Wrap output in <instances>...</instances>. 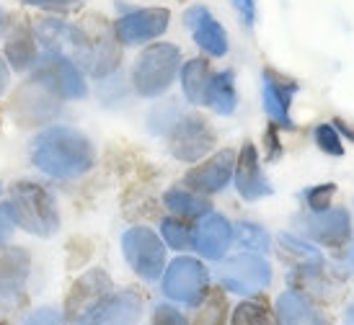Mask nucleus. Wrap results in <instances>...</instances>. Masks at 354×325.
Wrapping results in <instances>:
<instances>
[{
  "mask_svg": "<svg viewBox=\"0 0 354 325\" xmlns=\"http://www.w3.org/2000/svg\"><path fill=\"white\" fill-rule=\"evenodd\" d=\"M217 145L212 124L199 114H181L178 121L168 129V150L181 163H197L207 158Z\"/></svg>",
  "mask_w": 354,
  "mask_h": 325,
  "instance_id": "7",
  "label": "nucleus"
},
{
  "mask_svg": "<svg viewBox=\"0 0 354 325\" xmlns=\"http://www.w3.org/2000/svg\"><path fill=\"white\" fill-rule=\"evenodd\" d=\"M150 325H189L184 313L174 305H158L153 317H150Z\"/></svg>",
  "mask_w": 354,
  "mask_h": 325,
  "instance_id": "37",
  "label": "nucleus"
},
{
  "mask_svg": "<svg viewBox=\"0 0 354 325\" xmlns=\"http://www.w3.org/2000/svg\"><path fill=\"white\" fill-rule=\"evenodd\" d=\"M184 23L192 31V39L197 41V47L207 52L209 57H223L227 55V37L223 23L209 13L205 6H192L184 10Z\"/></svg>",
  "mask_w": 354,
  "mask_h": 325,
  "instance_id": "19",
  "label": "nucleus"
},
{
  "mask_svg": "<svg viewBox=\"0 0 354 325\" xmlns=\"http://www.w3.org/2000/svg\"><path fill=\"white\" fill-rule=\"evenodd\" d=\"M29 158L34 168L57 181L86 176L96 163V148L73 127H47L31 139Z\"/></svg>",
  "mask_w": 354,
  "mask_h": 325,
  "instance_id": "1",
  "label": "nucleus"
},
{
  "mask_svg": "<svg viewBox=\"0 0 354 325\" xmlns=\"http://www.w3.org/2000/svg\"><path fill=\"white\" fill-rule=\"evenodd\" d=\"M233 181H236L238 194L246 199V201H256V199H264L272 194V184L261 173L259 152H256L254 142H243L241 145V152L236 155Z\"/></svg>",
  "mask_w": 354,
  "mask_h": 325,
  "instance_id": "21",
  "label": "nucleus"
},
{
  "mask_svg": "<svg viewBox=\"0 0 354 325\" xmlns=\"http://www.w3.org/2000/svg\"><path fill=\"white\" fill-rule=\"evenodd\" d=\"M178 70H181V52L176 44H150L135 59L132 88L142 99H156L171 88Z\"/></svg>",
  "mask_w": 354,
  "mask_h": 325,
  "instance_id": "3",
  "label": "nucleus"
},
{
  "mask_svg": "<svg viewBox=\"0 0 354 325\" xmlns=\"http://www.w3.org/2000/svg\"><path fill=\"white\" fill-rule=\"evenodd\" d=\"M334 127H336V132H339V135H344V137H349L354 142V127H352V124H346L344 119H334Z\"/></svg>",
  "mask_w": 354,
  "mask_h": 325,
  "instance_id": "42",
  "label": "nucleus"
},
{
  "mask_svg": "<svg viewBox=\"0 0 354 325\" xmlns=\"http://www.w3.org/2000/svg\"><path fill=\"white\" fill-rule=\"evenodd\" d=\"M212 68L205 57H194L184 62L181 70H178V78H181V88H184V96L192 106H205L207 104V93H209V83H212Z\"/></svg>",
  "mask_w": 354,
  "mask_h": 325,
  "instance_id": "25",
  "label": "nucleus"
},
{
  "mask_svg": "<svg viewBox=\"0 0 354 325\" xmlns=\"http://www.w3.org/2000/svg\"><path fill=\"white\" fill-rule=\"evenodd\" d=\"M346 268H349V271L354 274V243H352V248L346 250Z\"/></svg>",
  "mask_w": 354,
  "mask_h": 325,
  "instance_id": "44",
  "label": "nucleus"
},
{
  "mask_svg": "<svg viewBox=\"0 0 354 325\" xmlns=\"http://www.w3.org/2000/svg\"><path fill=\"white\" fill-rule=\"evenodd\" d=\"M336 194L334 184H318V186H310L305 191V201H308V209L310 212H326L331 209V199Z\"/></svg>",
  "mask_w": 354,
  "mask_h": 325,
  "instance_id": "34",
  "label": "nucleus"
},
{
  "mask_svg": "<svg viewBox=\"0 0 354 325\" xmlns=\"http://www.w3.org/2000/svg\"><path fill=\"white\" fill-rule=\"evenodd\" d=\"M31 78L39 80L41 86H47L59 101H78L86 99V93H88L83 70L73 59L59 57V55L41 52L39 62L31 70Z\"/></svg>",
  "mask_w": 354,
  "mask_h": 325,
  "instance_id": "8",
  "label": "nucleus"
},
{
  "mask_svg": "<svg viewBox=\"0 0 354 325\" xmlns=\"http://www.w3.org/2000/svg\"><path fill=\"white\" fill-rule=\"evenodd\" d=\"M160 289L168 299L178 305L199 307L209 292V271L199 258L178 256L166 266L160 276Z\"/></svg>",
  "mask_w": 354,
  "mask_h": 325,
  "instance_id": "5",
  "label": "nucleus"
},
{
  "mask_svg": "<svg viewBox=\"0 0 354 325\" xmlns=\"http://www.w3.org/2000/svg\"><path fill=\"white\" fill-rule=\"evenodd\" d=\"M344 325H354V302L349 307H346L344 313Z\"/></svg>",
  "mask_w": 354,
  "mask_h": 325,
  "instance_id": "45",
  "label": "nucleus"
},
{
  "mask_svg": "<svg viewBox=\"0 0 354 325\" xmlns=\"http://www.w3.org/2000/svg\"><path fill=\"white\" fill-rule=\"evenodd\" d=\"M160 240L174 250H189L194 248V227H189L181 217H166L160 222Z\"/></svg>",
  "mask_w": 354,
  "mask_h": 325,
  "instance_id": "31",
  "label": "nucleus"
},
{
  "mask_svg": "<svg viewBox=\"0 0 354 325\" xmlns=\"http://www.w3.org/2000/svg\"><path fill=\"white\" fill-rule=\"evenodd\" d=\"M39 41L34 37L29 21H16L6 29V62L16 72H31L34 65L39 62Z\"/></svg>",
  "mask_w": 354,
  "mask_h": 325,
  "instance_id": "22",
  "label": "nucleus"
},
{
  "mask_svg": "<svg viewBox=\"0 0 354 325\" xmlns=\"http://www.w3.org/2000/svg\"><path fill=\"white\" fill-rule=\"evenodd\" d=\"M168 23H171L168 8H135L117 19L114 37L122 47H135V44H145L166 34Z\"/></svg>",
  "mask_w": 354,
  "mask_h": 325,
  "instance_id": "13",
  "label": "nucleus"
},
{
  "mask_svg": "<svg viewBox=\"0 0 354 325\" xmlns=\"http://www.w3.org/2000/svg\"><path fill=\"white\" fill-rule=\"evenodd\" d=\"M29 268L31 261L24 248L0 246V302L21 295V289L26 284V276H29Z\"/></svg>",
  "mask_w": 354,
  "mask_h": 325,
  "instance_id": "24",
  "label": "nucleus"
},
{
  "mask_svg": "<svg viewBox=\"0 0 354 325\" xmlns=\"http://www.w3.org/2000/svg\"><path fill=\"white\" fill-rule=\"evenodd\" d=\"M287 282L292 284L295 292L310 297L313 302H336L344 295V282L328 274L324 266H308L295 268L292 276H287Z\"/></svg>",
  "mask_w": 354,
  "mask_h": 325,
  "instance_id": "23",
  "label": "nucleus"
},
{
  "mask_svg": "<svg viewBox=\"0 0 354 325\" xmlns=\"http://www.w3.org/2000/svg\"><path fill=\"white\" fill-rule=\"evenodd\" d=\"M227 297L223 289H215V292H207L205 302L199 305V315L194 320V325H227Z\"/></svg>",
  "mask_w": 354,
  "mask_h": 325,
  "instance_id": "32",
  "label": "nucleus"
},
{
  "mask_svg": "<svg viewBox=\"0 0 354 325\" xmlns=\"http://www.w3.org/2000/svg\"><path fill=\"white\" fill-rule=\"evenodd\" d=\"M6 29H8V13L0 8V39L6 37Z\"/></svg>",
  "mask_w": 354,
  "mask_h": 325,
  "instance_id": "43",
  "label": "nucleus"
},
{
  "mask_svg": "<svg viewBox=\"0 0 354 325\" xmlns=\"http://www.w3.org/2000/svg\"><path fill=\"white\" fill-rule=\"evenodd\" d=\"M142 317V297L135 289H114L91 313L83 325H138Z\"/></svg>",
  "mask_w": 354,
  "mask_h": 325,
  "instance_id": "17",
  "label": "nucleus"
},
{
  "mask_svg": "<svg viewBox=\"0 0 354 325\" xmlns=\"http://www.w3.org/2000/svg\"><path fill=\"white\" fill-rule=\"evenodd\" d=\"M217 276L223 282V289L241 297H251L269 286L272 268H269V261L264 256L241 253V256L230 258L227 264L217 268Z\"/></svg>",
  "mask_w": 354,
  "mask_h": 325,
  "instance_id": "10",
  "label": "nucleus"
},
{
  "mask_svg": "<svg viewBox=\"0 0 354 325\" xmlns=\"http://www.w3.org/2000/svg\"><path fill=\"white\" fill-rule=\"evenodd\" d=\"M59 106H62V101L34 78L26 80L10 99V111L24 127H41V124L52 121L59 114Z\"/></svg>",
  "mask_w": 354,
  "mask_h": 325,
  "instance_id": "11",
  "label": "nucleus"
},
{
  "mask_svg": "<svg viewBox=\"0 0 354 325\" xmlns=\"http://www.w3.org/2000/svg\"><path fill=\"white\" fill-rule=\"evenodd\" d=\"M233 170H236V152L233 150H220L197 168H192L184 176V186L189 191H197L202 197L217 194L233 181Z\"/></svg>",
  "mask_w": 354,
  "mask_h": 325,
  "instance_id": "15",
  "label": "nucleus"
},
{
  "mask_svg": "<svg viewBox=\"0 0 354 325\" xmlns=\"http://www.w3.org/2000/svg\"><path fill=\"white\" fill-rule=\"evenodd\" d=\"M233 237H236L238 248H243L248 253H256V256L269 253V246H272L269 233H266L264 227L256 225V222H246V219H241V222L233 225Z\"/></svg>",
  "mask_w": 354,
  "mask_h": 325,
  "instance_id": "29",
  "label": "nucleus"
},
{
  "mask_svg": "<svg viewBox=\"0 0 354 325\" xmlns=\"http://www.w3.org/2000/svg\"><path fill=\"white\" fill-rule=\"evenodd\" d=\"M313 139L318 150L331 155V158H342L344 155V145H342V135L336 132L334 124H318L313 129Z\"/></svg>",
  "mask_w": 354,
  "mask_h": 325,
  "instance_id": "33",
  "label": "nucleus"
},
{
  "mask_svg": "<svg viewBox=\"0 0 354 325\" xmlns=\"http://www.w3.org/2000/svg\"><path fill=\"white\" fill-rule=\"evenodd\" d=\"M122 253L129 268L145 282H158L166 271V243L145 225L129 227L122 235Z\"/></svg>",
  "mask_w": 354,
  "mask_h": 325,
  "instance_id": "6",
  "label": "nucleus"
},
{
  "mask_svg": "<svg viewBox=\"0 0 354 325\" xmlns=\"http://www.w3.org/2000/svg\"><path fill=\"white\" fill-rule=\"evenodd\" d=\"M83 29V55L78 59V68L86 70L93 78H109L119 70L122 62V44L114 37V26H109L101 19H86L80 23Z\"/></svg>",
  "mask_w": 354,
  "mask_h": 325,
  "instance_id": "4",
  "label": "nucleus"
},
{
  "mask_svg": "<svg viewBox=\"0 0 354 325\" xmlns=\"http://www.w3.org/2000/svg\"><path fill=\"white\" fill-rule=\"evenodd\" d=\"M8 207L16 227L37 237H52L59 230L57 199L37 181H16L10 186Z\"/></svg>",
  "mask_w": 354,
  "mask_h": 325,
  "instance_id": "2",
  "label": "nucleus"
},
{
  "mask_svg": "<svg viewBox=\"0 0 354 325\" xmlns=\"http://www.w3.org/2000/svg\"><path fill=\"white\" fill-rule=\"evenodd\" d=\"M279 248H282V253H285L287 261H292V266L295 268L324 266V256H321V250H318L310 240H305V237L282 233V235H279Z\"/></svg>",
  "mask_w": 354,
  "mask_h": 325,
  "instance_id": "28",
  "label": "nucleus"
},
{
  "mask_svg": "<svg viewBox=\"0 0 354 325\" xmlns=\"http://www.w3.org/2000/svg\"><path fill=\"white\" fill-rule=\"evenodd\" d=\"M163 204L174 217H181V219H199L202 215H207L212 204L209 199L197 194V191H189L184 186H174L166 191L163 197Z\"/></svg>",
  "mask_w": 354,
  "mask_h": 325,
  "instance_id": "26",
  "label": "nucleus"
},
{
  "mask_svg": "<svg viewBox=\"0 0 354 325\" xmlns=\"http://www.w3.org/2000/svg\"><path fill=\"white\" fill-rule=\"evenodd\" d=\"M233 243V225L220 212H207L194 227V250L207 261H220Z\"/></svg>",
  "mask_w": 354,
  "mask_h": 325,
  "instance_id": "18",
  "label": "nucleus"
},
{
  "mask_svg": "<svg viewBox=\"0 0 354 325\" xmlns=\"http://www.w3.org/2000/svg\"><path fill=\"white\" fill-rule=\"evenodd\" d=\"M13 230H16V222H13V215H10V207L8 201L6 204H0V246H6L13 235Z\"/></svg>",
  "mask_w": 354,
  "mask_h": 325,
  "instance_id": "39",
  "label": "nucleus"
},
{
  "mask_svg": "<svg viewBox=\"0 0 354 325\" xmlns=\"http://www.w3.org/2000/svg\"><path fill=\"white\" fill-rule=\"evenodd\" d=\"M274 315L279 325H334L324 307L295 289H287L277 297Z\"/></svg>",
  "mask_w": 354,
  "mask_h": 325,
  "instance_id": "20",
  "label": "nucleus"
},
{
  "mask_svg": "<svg viewBox=\"0 0 354 325\" xmlns=\"http://www.w3.org/2000/svg\"><path fill=\"white\" fill-rule=\"evenodd\" d=\"M24 6H31V8H41V10H50V13H73L78 10L86 0H19Z\"/></svg>",
  "mask_w": 354,
  "mask_h": 325,
  "instance_id": "36",
  "label": "nucleus"
},
{
  "mask_svg": "<svg viewBox=\"0 0 354 325\" xmlns=\"http://www.w3.org/2000/svg\"><path fill=\"white\" fill-rule=\"evenodd\" d=\"M0 194H3V184H0Z\"/></svg>",
  "mask_w": 354,
  "mask_h": 325,
  "instance_id": "46",
  "label": "nucleus"
},
{
  "mask_svg": "<svg viewBox=\"0 0 354 325\" xmlns=\"http://www.w3.org/2000/svg\"><path fill=\"white\" fill-rule=\"evenodd\" d=\"M114 292V282L104 268H88L83 276H78L65 297L62 315L73 325H83V320Z\"/></svg>",
  "mask_w": 354,
  "mask_h": 325,
  "instance_id": "9",
  "label": "nucleus"
},
{
  "mask_svg": "<svg viewBox=\"0 0 354 325\" xmlns=\"http://www.w3.org/2000/svg\"><path fill=\"white\" fill-rule=\"evenodd\" d=\"M233 8L238 10V16L243 21V26H254L256 23V3L254 0H233Z\"/></svg>",
  "mask_w": 354,
  "mask_h": 325,
  "instance_id": "40",
  "label": "nucleus"
},
{
  "mask_svg": "<svg viewBox=\"0 0 354 325\" xmlns=\"http://www.w3.org/2000/svg\"><path fill=\"white\" fill-rule=\"evenodd\" d=\"M205 106H209L220 117H230L236 111L238 90H236V75H233V70H220V72L212 75Z\"/></svg>",
  "mask_w": 354,
  "mask_h": 325,
  "instance_id": "27",
  "label": "nucleus"
},
{
  "mask_svg": "<svg viewBox=\"0 0 354 325\" xmlns=\"http://www.w3.org/2000/svg\"><path fill=\"white\" fill-rule=\"evenodd\" d=\"M10 86V68L8 62H6V57H0V96L8 90Z\"/></svg>",
  "mask_w": 354,
  "mask_h": 325,
  "instance_id": "41",
  "label": "nucleus"
},
{
  "mask_svg": "<svg viewBox=\"0 0 354 325\" xmlns=\"http://www.w3.org/2000/svg\"><path fill=\"white\" fill-rule=\"evenodd\" d=\"M230 325H279L277 315L272 313V307L266 305L264 299H246L233 310L230 315Z\"/></svg>",
  "mask_w": 354,
  "mask_h": 325,
  "instance_id": "30",
  "label": "nucleus"
},
{
  "mask_svg": "<svg viewBox=\"0 0 354 325\" xmlns=\"http://www.w3.org/2000/svg\"><path fill=\"white\" fill-rule=\"evenodd\" d=\"M21 325H65V315L59 313L57 307H37V310H31L29 315L24 317V323Z\"/></svg>",
  "mask_w": 354,
  "mask_h": 325,
  "instance_id": "35",
  "label": "nucleus"
},
{
  "mask_svg": "<svg viewBox=\"0 0 354 325\" xmlns=\"http://www.w3.org/2000/svg\"><path fill=\"white\" fill-rule=\"evenodd\" d=\"M297 227L303 230L305 237L326 248H344L352 240V217L344 207L310 212L308 217L297 219Z\"/></svg>",
  "mask_w": 354,
  "mask_h": 325,
  "instance_id": "14",
  "label": "nucleus"
},
{
  "mask_svg": "<svg viewBox=\"0 0 354 325\" xmlns=\"http://www.w3.org/2000/svg\"><path fill=\"white\" fill-rule=\"evenodd\" d=\"M297 93V80L287 78L277 70H264V86H261V99H264L266 117L272 119V124L282 129H292L295 121L290 117V104Z\"/></svg>",
  "mask_w": 354,
  "mask_h": 325,
  "instance_id": "16",
  "label": "nucleus"
},
{
  "mask_svg": "<svg viewBox=\"0 0 354 325\" xmlns=\"http://www.w3.org/2000/svg\"><path fill=\"white\" fill-rule=\"evenodd\" d=\"M264 145H266V158L279 160V155H282V142H279V127H277V124H269V127H266Z\"/></svg>",
  "mask_w": 354,
  "mask_h": 325,
  "instance_id": "38",
  "label": "nucleus"
},
{
  "mask_svg": "<svg viewBox=\"0 0 354 325\" xmlns=\"http://www.w3.org/2000/svg\"><path fill=\"white\" fill-rule=\"evenodd\" d=\"M34 37L39 41V50L47 55H59V57H68L78 65L80 55H83V29L80 23H68L55 16H44L31 23Z\"/></svg>",
  "mask_w": 354,
  "mask_h": 325,
  "instance_id": "12",
  "label": "nucleus"
}]
</instances>
